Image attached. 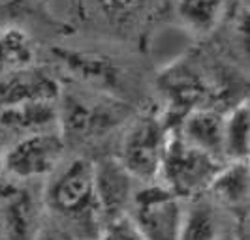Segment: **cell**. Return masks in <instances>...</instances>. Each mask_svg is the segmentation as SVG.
Here are the masks:
<instances>
[{
    "instance_id": "cell-6",
    "label": "cell",
    "mask_w": 250,
    "mask_h": 240,
    "mask_svg": "<svg viewBox=\"0 0 250 240\" xmlns=\"http://www.w3.org/2000/svg\"><path fill=\"white\" fill-rule=\"evenodd\" d=\"M61 113V129L79 137H90L113 128L119 118L115 105L105 103V100H90L83 96H66L59 98Z\"/></svg>"
},
{
    "instance_id": "cell-10",
    "label": "cell",
    "mask_w": 250,
    "mask_h": 240,
    "mask_svg": "<svg viewBox=\"0 0 250 240\" xmlns=\"http://www.w3.org/2000/svg\"><path fill=\"white\" fill-rule=\"evenodd\" d=\"M181 137L192 147L226 162L224 158V114L213 109L194 107L181 120Z\"/></svg>"
},
{
    "instance_id": "cell-14",
    "label": "cell",
    "mask_w": 250,
    "mask_h": 240,
    "mask_svg": "<svg viewBox=\"0 0 250 240\" xmlns=\"http://www.w3.org/2000/svg\"><path fill=\"white\" fill-rule=\"evenodd\" d=\"M226 0H177L181 21L196 34H211L222 21Z\"/></svg>"
},
{
    "instance_id": "cell-4",
    "label": "cell",
    "mask_w": 250,
    "mask_h": 240,
    "mask_svg": "<svg viewBox=\"0 0 250 240\" xmlns=\"http://www.w3.org/2000/svg\"><path fill=\"white\" fill-rule=\"evenodd\" d=\"M45 199L53 212L70 220H81L90 214L98 216L94 164L85 158L72 160L51 180Z\"/></svg>"
},
{
    "instance_id": "cell-15",
    "label": "cell",
    "mask_w": 250,
    "mask_h": 240,
    "mask_svg": "<svg viewBox=\"0 0 250 240\" xmlns=\"http://www.w3.org/2000/svg\"><path fill=\"white\" fill-rule=\"evenodd\" d=\"M0 206L4 216V225L12 237H28L30 235V201L26 193L17 190L12 184L2 186L0 190Z\"/></svg>"
},
{
    "instance_id": "cell-3",
    "label": "cell",
    "mask_w": 250,
    "mask_h": 240,
    "mask_svg": "<svg viewBox=\"0 0 250 240\" xmlns=\"http://www.w3.org/2000/svg\"><path fill=\"white\" fill-rule=\"evenodd\" d=\"M181 201L183 199L167 186L156 182H147L145 188L134 191L128 214L141 233V239H179L185 214Z\"/></svg>"
},
{
    "instance_id": "cell-1",
    "label": "cell",
    "mask_w": 250,
    "mask_h": 240,
    "mask_svg": "<svg viewBox=\"0 0 250 240\" xmlns=\"http://www.w3.org/2000/svg\"><path fill=\"white\" fill-rule=\"evenodd\" d=\"M226 162L192 147L181 135L169 133L160 177L162 184L181 199L205 193Z\"/></svg>"
},
{
    "instance_id": "cell-19",
    "label": "cell",
    "mask_w": 250,
    "mask_h": 240,
    "mask_svg": "<svg viewBox=\"0 0 250 240\" xmlns=\"http://www.w3.org/2000/svg\"><path fill=\"white\" fill-rule=\"evenodd\" d=\"M0 175H2V154H0Z\"/></svg>"
},
{
    "instance_id": "cell-8",
    "label": "cell",
    "mask_w": 250,
    "mask_h": 240,
    "mask_svg": "<svg viewBox=\"0 0 250 240\" xmlns=\"http://www.w3.org/2000/svg\"><path fill=\"white\" fill-rule=\"evenodd\" d=\"M132 175L121 162L102 160L94 164V191L98 203V214L105 220L128 212V204L134 193Z\"/></svg>"
},
{
    "instance_id": "cell-18",
    "label": "cell",
    "mask_w": 250,
    "mask_h": 240,
    "mask_svg": "<svg viewBox=\"0 0 250 240\" xmlns=\"http://www.w3.org/2000/svg\"><path fill=\"white\" fill-rule=\"evenodd\" d=\"M102 237H107V239H141V233L138 231L132 216L128 212L115 216L111 220H105L102 223Z\"/></svg>"
},
{
    "instance_id": "cell-17",
    "label": "cell",
    "mask_w": 250,
    "mask_h": 240,
    "mask_svg": "<svg viewBox=\"0 0 250 240\" xmlns=\"http://www.w3.org/2000/svg\"><path fill=\"white\" fill-rule=\"evenodd\" d=\"M216 229H218V222H216L213 206L205 201H198L190 210H185L179 239H214Z\"/></svg>"
},
{
    "instance_id": "cell-5",
    "label": "cell",
    "mask_w": 250,
    "mask_h": 240,
    "mask_svg": "<svg viewBox=\"0 0 250 240\" xmlns=\"http://www.w3.org/2000/svg\"><path fill=\"white\" fill-rule=\"evenodd\" d=\"M64 154L61 129L23 135L2 156V171L15 180L42 178L57 171Z\"/></svg>"
},
{
    "instance_id": "cell-9",
    "label": "cell",
    "mask_w": 250,
    "mask_h": 240,
    "mask_svg": "<svg viewBox=\"0 0 250 240\" xmlns=\"http://www.w3.org/2000/svg\"><path fill=\"white\" fill-rule=\"evenodd\" d=\"M0 129L17 137L61 129L59 100H32L0 109Z\"/></svg>"
},
{
    "instance_id": "cell-16",
    "label": "cell",
    "mask_w": 250,
    "mask_h": 240,
    "mask_svg": "<svg viewBox=\"0 0 250 240\" xmlns=\"http://www.w3.org/2000/svg\"><path fill=\"white\" fill-rule=\"evenodd\" d=\"M34 58L32 41L21 28H6L0 34V64L6 68H25Z\"/></svg>"
},
{
    "instance_id": "cell-7",
    "label": "cell",
    "mask_w": 250,
    "mask_h": 240,
    "mask_svg": "<svg viewBox=\"0 0 250 240\" xmlns=\"http://www.w3.org/2000/svg\"><path fill=\"white\" fill-rule=\"evenodd\" d=\"M61 85L53 75L32 66L13 68L0 75V109L32 100H59Z\"/></svg>"
},
{
    "instance_id": "cell-2",
    "label": "cell",
    "mask_w": 250,
    "mask_h": 240,
    "mask_svg": "<svg viewBox=\"0 0 250 240\" xmlns=\"http://www.w3.org/2000/svg\"><path fill=\"white\" fill-rule=\"evenodd\" d=\"M169 133L171 131L167 129L166 122L154 114L138 118L126 131L119 162L134 180L145 184L156 182V178L160 177Z\"/></svg>"
},
{
    "instance_id": "cell-13",
    "label": "cell",
    "mask_w": 250,
    "mask_h": 240,
    "mask_svg": "<svg viewBox=\"0 0 250 240\" xmlns=\"http://www.w3.org/2000/svg\"><path fill=\"white\" fill-rule=\"evenodd\" d=\"M250 154V107L249 101L235 105L224 116L226 162L249 160Z\"/></svg>"
},
{
    "instance_id": "cell-11",
    "label": "cell",
    "mask_w": 250,
    "mask_h": 240,
    "mask_svg": "<svg viewBox=\"0 0 250 240\" xmlns=\"http://www.w3.org/2000/svg\"><path fill=\"white\" fill-rule=\"evenodd\" d=\"M250 190V169L249 160H237V162H226L222 169L216 173L207 193L213 195V199L229 206L239 208L241 204H247Z\"/></svg>"
},
{
    "instance_id": "cell-12",
    "label": "cell",
    "mask_w": 250,
    "mask_h": 240,
    "mask_svg": "<svg viewBox=\"0 0 250 240\" xmlns=\"http://www.w3.org/2000/svg\"><path fill=\"white\" fill-rule=\"evenodd\" d=\"M55 55L62 60L70 72L87 83L115 87L117 85V68L107 58L88 53H74V51L55 49Z\"/></svg>"
}]
</instances>
